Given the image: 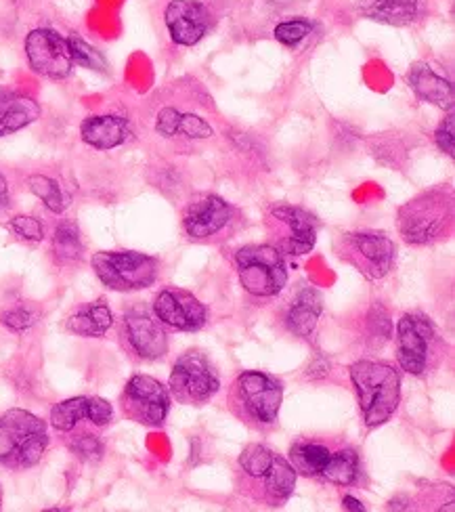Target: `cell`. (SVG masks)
<instances>
[{"label":"cell","instance_id":"1","mask_svg":"<svg viewBox=\"0 0 455 512\" xmlns=\"http://www.w3.org/2000/svg\"><path fill=\"white\" fill-rule=\"evenodd\" d=\"M351 380L367 429H376L393 418L401 401V378L393 366L380 361H357L351 368Z\"/></svg>","mask_w":455,"mask_h":512},{"label":"cell","instance_id":"2","mask_svg":"<svg viewBox=\"0 0 455 512\" xmlns=\"http://www.w3.org/2000/svg\"><path fill=\"white\" fill-rule=\"evenodd\" d=\"M47 422L26 410H9L0 416V466L26 471L47 452Z\"/></svg>","mask_w":455,"mask_h":512},{"label":"cell","instance_id":"3","mask_svg":"<svg viewBox=\"0 0 455 512\" xmlns=\"http://www.w3.org/2000/svg\"><path fill=\"white\" fill-rule=\"evenodd\" d=\"M453 223V198L449 189H430L399 210V229L405 242L426 246L443 238Z\"/></svg>","mask_w":455,"mask_h":512},{"label":"cell","instance_id":"4","mask_svg":"<svg viewBox=\"0 0 455 512\" xmlns=\"http://www.w3.org/2000/svg\"><path fill=\"white\" fill-rule=\"evenodd\" d=\"M240 471L248 487L256 489V498L269 506H281L290 500L296 485L294 466L277 456L271 447L252 443L240 456Z\"/></svg>","mask_w":455,"mask_h":512},{"label":"cell","instance_id":"5","mask_svg":"<svg viewBox=\"0 0 455 512\" xmlns=\"http://www.w3.org/2000/svg\"><path fill=\"white\" fill-rule=\"evenodd\" d=\"M294 471L334 485H353L359 479V454L353 447H332L311 439H298L290 447Z\"/></svg>","mask_w":455,"mask_h":512},{"label":"cell","instance_id":"6","mask_svg":"<svg viewBox=\"0 0 455 512\" xmlns=\"http://www.w3.org/2000/svg\"><path fill=\"white\" fill-rule=\"evenodd\" d=\"M281 382L265 372H244L237 376L231 389V408L254 426H271L279 418Z\"/></svg>","mask_w":455,"mask_h":512},{"label":"cell","instance_id":"7","mask_svg":"<svg viewBox=\"0 0 455 512\" xmlns=\"http://www.w3.org/2000/svg\"><path fill=\"white\" fill-rule=\"evenodd\" d=\"M99 282L116 292H137L154 286L160 263L143 252H97L91 259Z\"/></svg>","mask_w":455,"mask_h":512},{"label":"cell","instance_id":"8","mask_svg":"<svg viewBox=\"0 0 455 512\" xmlns=\"http://www.w3.org/2000/svg\"><path fill=\"white\" fill-rule=\"evenodd\" d=\"M235 267L244 290L252 296H275L284 290L288 282L284 256H281L279 248L273 246H246L237 250Z\"/></svg>","mask_w":455,"mask_h":512},{"label":"cell","instance_id":"9","mask_svg":"<svg viewBox=\"0 0 455 512\" xmlns=\"http://www.w3.org/2000/svg\"><path fill=\"white\" fill-rule=\"evenodd\" d=\"M168 387L179 403L202 405L219 393L221 380L204 353L189 351L177 359Z\"/></svg>","mask_w":455,"mask_h":512},{"label":"cell","instance_id":"10","mask_svg":"<svg viewBox=\"0 0 455 512\" xmlns=\"http://www.w3.org/2000/svg\"><path fill=\"white\" fill-rule=\"evenodd\" d=\"M340 259L353 265L367 280H382L395 267L397 246L384 233H346L342 236Z\"/></svg>","mask_w":455,"mask_h":512},{"label":"cell","instance_id":"11","mask_svg":"<svg viewBox=\"0 0 455 512\" xmlns=\"http://www.w3.org/2000/svg\"><path fill=\"white\" fill-rule=\"evenodd\" d=\"M437 332L430 319L418 313H407L397 324V359L399 366L414 376H422L430 368L435 353Z\"/></svg>","mask_w":455,"mask_h":512},{"label":"cell","instance_id":"12","mask_svg":"<svg viewBox=\"0 0 455 512\" xmlns=\"http://www.w3.org/2000/svg\"><path fill=\"white\" fill-rule=\"evenodd\" d=\"M122 410L139 424L162 426L170 410V393L160 380L137 374L124 387Z\"/></svg>","mask_w":455,"mask_h":512},{"label":"cell","instance_id":"13","mask_svg":"<svg viewBox=\"0 0 455 512\" xmlns=\"http://www.w3.org/2000/svg\"><path fill=\"white\" fill-rule=\"evenodd\" d=\"M26 55L30 68L51 80L68 78L74 70L68 38L51 28H38L26 36Z\"/></svg>","mask_w":455,"mask_h":512},{"label":"cell","instance_id":"14","mask_svg":"<svg viewBox=\"0 0 455 512\" xmlns=\"http://www.w3.org/2000/svg\"><path fill=\"white\" fill-rule=\"evenodd\" d=\"M122 334L130 351L141 359L154 361L164 357L168 351V336L162 328V322L145 309H130L124 313Z\"/></svg>","mask_w":455,"mask_h":512},{"label":"cell","instance_id":"15","mask_svg":"<svg viewBox=\"0 0 455 512\" xmlns=\"http://www.w3.org/2000/svg\"><path fill=\"white\" fill-rule=\"evenodd\" d=\"M154 315L164 326L183 332H198L206 324V307L179 288H164L156 296Z\"/></svg>","mask_w":455,"mask_h":512},{"label":"cell","instance_id":"16","mask_svg":"<svg viewBox=\"0 0 455 512\" xmlns=\"http://www.w3.org/2000/svg\"><path fill=\"white\" fill-rule=\"evenodd\" d=\"M166 26L177 45L193 47L210 28V11L198 0H172L166 7Z\"/></svg>","mask_w":455,"mask_h":512},{"label":"cell","instance_id":"17","mask_svg":"<svg viewBox=\"0 0 455 512\" xmlns=\"http://www.w3.org/2000/svg\"><path fill=\"white\" fill-rule=\"evenodd\" d=\"M82 420H89L95 426H107L114 420L112 403L101 397H72L57 403L51 410L53 429L61 433H72Z\"/></svg>","mask_w":455,"mask_h":512},{"label":"cell","instance_id":"18","mask_svg":"<svg viewBox=\"0 0 455 512\" xmlns=\"http://www.w3.org/2000/svg\"><path fill=\"white\" fill-rule=\"evenodd\" d=\"M271 217L288 229V236H284V240L279 244L281 250L294 256H302L315 248L317 219L311 212L298 206L279 204L271 208Z\"/></svg>","mask_w":455,"mask_h":512},{"label":"cell","instance_id":"19","mask_svg":"<svg viewBox=\"0 0 455 512\" xmlns=\"http://www.w3.org/2000/svg\"><path fill=\"white\" fill-rule=\"evenodd\" d=\"M231 206L219 196H204L187 206L183 227L193 240H206L216 236L231 221Z\"/></svg>","mask_w":455,"mask_h":512},{"label":"cell","instance_id":"20","mask_svg":"<svg viewBox=\"0 0 455 512\" xmlns=\"http://www.w3.org/2000/svg\"><path fill=\"white\" fill-rule=\"evenodd\" d=\"M133 131L126 118L116 114H103V116H89L80 124V137L86 145H91L101 152L107 149H116L124 145Z\"/></svg>","mask_w":455,"mask_h":512},{"label":"cell","instance_id":"21","mask_svg":"<svg viewBox=\"0 0 455 512\" xmlns=\"http://www.w3.org/2000/svg\"><path fill=\"white\" fill-rule=\"evenodd\" d=\"M40 118V105L17 91L0 89V137L13 135Z\"/></svg>","mask_w":455,"mask_h":512},{"label":"cell","instance_id":"22","mask_svg":"<svg viewBox=\"0 0 455 512\" xmlns=\"http://www.w3.org/2000/svg\"><path fill=\"white\" fill-rule=\"evenodd\" d=\"M409 87L414 89V93L426 101L437 105L441 110H453V87L451 82L439 76L435 70H432L428 63H416L414 68L409 70Z\"/></svg>","mask_w":455,"mask_h":512},{"label":"cell","instance_id":"23","mask_svg":"<svg viewBox=\"0 0 455 512\" xmlns=\"http://www.w3.org/2000/svg\"><path fill=\"white\" fill-rule=\"evenodd\" d=\"M323 311V298L315 288H302L286 313V326L294 336L307 338L313 334Z\"/></svg>","mask_w":455,"mask_h":512},{"label":"cell","instance_id":"24","mask_svg":"<svg viewBox=\"0 0 455 512\" xmlns=\"http://www.w3.org/2000/svg\"><path fill=\"white\" fill-rule=\"evenodd\" d=\"M114 326V313L105 301H95L80 307L65 322L68 332L82 338H101Z\"/></svg>","mask_w":455,"mask_h":512},{"label":"cell","instance_id":"25","mask_svg":"<svg viewBox=\"0 0 455 512\" xmlns=\"http://www.w3.org/2000/svg\"><path fill=\"white\" fill-rule=\"evenodd\" d=\"M359 11L386 26H409L418 17V0H359Z\"/></svg>","mask_w":455,"mask_h":512},{"label":"cell","instance_id":"26","mask_svg":"<svg viewBox=\"0 0 455 512\" xmlns=\"http://www.w3.org/2000/svg\"><path fill=\"white\" fill-rule=\"evenodd\" d=\"M156 133L162 137H189V139H208L212 137V126L195 114H185L175 108L160 110L156 118Z\"/></svg>","mask_w":455,"mask_h":512},{"label":"cell","instance_id":"27","mask_svg":"<svg viewBox=\"0 0 455 512\" xmlns=\"http://www.w3.org/2000/svg\"><path fill=\"white\" fill-rule=\"evenodd\" d=\"M53 256L59 265H74L82 259L84 254V244L80 238V229L70 223L63 221L57 225L55 233H53Z\"/></svg>","mask_w":455,"mask_h":512},{"label":"cell","instance_id":"28","mask_svg":"<svg viewBox=\"0 0 455 512\" xmlns=\"http://www.w3.org/2000/svg\"><path fill=\"white\" fill-rule=\"evenodd\" d=\"M28 187L36 198L45 202V206L55 212V215H61V212L68 208V198H65L63 189L59 187L57 181L45 175H34L28 179Z\"/></svg>","mask_w":455,"mask_h":512},{"label":"cell","instance_id":"29","mask_svg":"<svg viewBox=\"0 0 455 512\" xmlns=\"http://www.w3.org/2000/svg\"><path fill=\"white\" fill-rule=\"evenodd\" d=\"M68 45H70L74 66L95 70V72H107V61L101 55V51H97L93 45H89L84 38H80L78 34H72L68 38Z\"/></svg>","mask_w":455,"mask_h":512},{"label":"cell","instance_id":"30","mask_svg":"<svg viewBox=\"0 0 455 512\" xmlns=\"http://www.w3.org/2000/svg\"><path fill=\"white\" fill-rule=\"evenodd\" d=\"M390 336H393V322H390V315L382 305H374L370 315H367V338L374 349H380L384 343H388Z\"/></svg>","mask_w":455,"mask_h":512},{"label":"cell","instance_id":"31","mask_svg":"<svg viewBox=\"0 0 455 512\" xmlns=\"http://www.w3.org/2000/svg\"><path fill=\"white\" fill-rule=\"evenodd\" d=\"M68 447H70V452L76 458H80L82 462H99L103 458V452H105L101 439L93 433H86V431L70 435L68 437Z\"/></svg>","mask_w":455,"mask_h":512},{"label":"cell","instance_id":"32","mask_svg":"<svg viewBox=\"0 0 455 512\" xmlns=\"http://www.w3.org/2000/svg\"><path fill=\"white\" fill-rule=\"evenodd\" d=\"M313 30V24L307 19H294V21H284L275 28V38L281 42V45L296 47L300 40H305Z\"/></svg>","mask_w":455,"mask_h":512},{"label":"cell","instance_id":"33","mask_svg":"<svg viewBox=\"0 0 455 512\" xmlns=\"http://www.w3.org/2000/svg\"><path fill=\"white\" fill-rule=\"evenodd\" d=\"M9 227L17 238L26 240V242H42V240H45V225H42L36 217H26V215L15 217V219H11Z\"/></svg>","mask_w":455,"mask_h":512},{"label":"cell","instance_id":"34","mask_svg":"<svg viewBox=\"0 0 455 512\" xmlns=\"http://www.w3.org/2000/svg\"><path fill=\"white\" fill-rule=\"evenodd\" d=\"M38 322V313L28 307H13L0 315V324L13 332H26Z\"/></svg>","mask_w":455,"mask_h":512},{"label":"cell","instance_id":"35","mask_svg":"<svg viewBox=\"0 0 455 512\" xmlns=\"http://www.w3.org/2000/svg\"><path fill=\"white\" fill-rule=\"evenodd\" d=\"M453 124H455V118H453V112L447 114V118L439 124L437 133H435V141L439 145L441 152H445L449 158H453L455 154V131H453Z\"/></svg>","mask_w":455,"mask_h":512},{"label":"cell","instance_id":"36","mask_svg":"<svg viewBox=\"0 0 455 512\" xmlns=\"http://www.w3.org/2000/svg\"><path fill=\"white\" fill-rule=\"evenodd\" d=\"M11 208V196H9V185L7 179L0 175V217Z\"/></svg>","mask_w":455,"mask_h":512},{"label":"cell","instance_id":"37","mask_svg":"<svg viewBox=\"0 0 455 512\" xmlns=\"http://www.w3.org/2000/svg\"><path fill=\"white\" fill-rule=\"evenodd\" d=\"M342 504H344V508H349V510H365L363 504L359 500H355L353 496H344Z\"/></svg>","mask_w":455,"mask_h":512},{"label":"cell","instance_id":"38","mask_svg":"<svg viewBox=\"0 0 455 512\" xmlns=\"http://www.w3.org/2000/svg\"><path fill=\"white\" fill-rule=\"evenodd\" d=\"M0 506H3V487H0Z\"/></svg>","mask_w":455,"mask_h":512}]
</instances>
